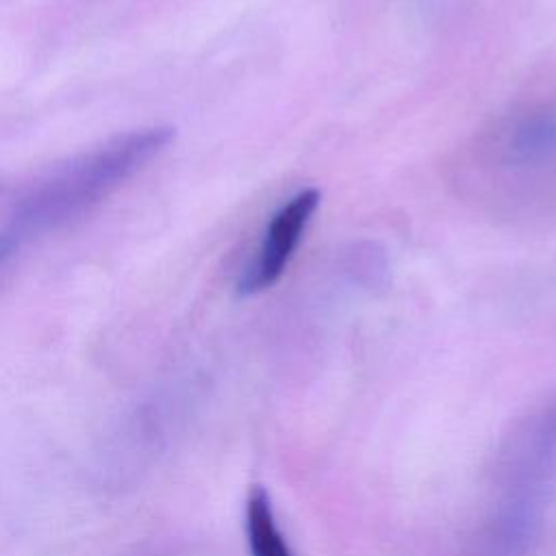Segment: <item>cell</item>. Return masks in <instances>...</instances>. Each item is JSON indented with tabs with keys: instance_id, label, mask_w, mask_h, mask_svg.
Wrapping results in <instances>:
<instances>
[{
	"instance_id": "3",
	"label": "cell",
	"mask_w": 556,
	"mask_h": 556,
	"mask_svg": "<svg viewBox=\"0 0 556 556\" xmlns=\"http://www.w3.org/2000/svg\"><path fill=\"white\" fill-rule=\"evenodd\" d=\"M245 534L252 556H293L282 536L267 491L254 484L245 500Z\"/></svg>"
},
{
	"instance_id": "1",
	"label": "cell",
	"mask_w": 556,
	"mask_h": 556,
	"mask_svg": "<svg viewBox=\"0 0 556 556\" xmlns=\"http://www.w3.org/2000/svg\"><path fill=\"white\" fill-rule=\"evenodd\" d=\"M321 193L313 187L302 189L289 198L269 219L256 256L243 269L239 278V293L254 295L269 289L285 274L291 256L295 254L308 222L319 206Z\"/></svg>"
},
{
	"instance_id": "2",
	"label": "cell",
	"mask_w": 556,
	"mask_h": 556,
	"mask_svg": "<svg viewBox=\"0 0 556 556\" xmlns=\"http://www.w3.org/2000/svg\"><path fill=\"white\" fill-rule=\"evenodd\" d=\"M504 150L510 163L534 165L556 150V117L547 111H532L519 117L506 132Z\"/></svg>"
}]
</instances>
